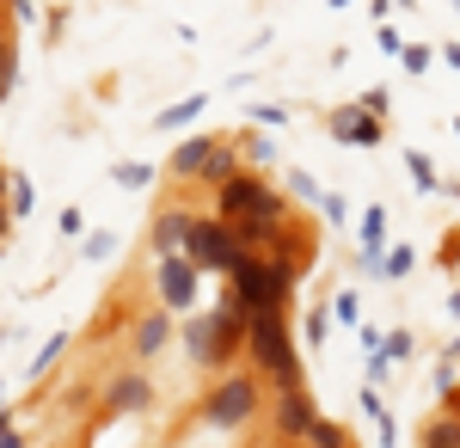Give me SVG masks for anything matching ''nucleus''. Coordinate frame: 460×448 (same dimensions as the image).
<instances>
[{
  "instance_id": "obj_9",
  "label": "nucleus",
  "mask_w": 460,
  "mask_h": 448,
  "mask_svg": "<svg viewBox=\"0 0 460 448\" xmlns=\"http://www.w3.org/2000/svg\"><path fill=\"white\" fill-rule=\"evenodd\" d=\"M166 338H172V319H166V308L136 319V356H160V350H166Z\"/></svg>"
},
{
  "instance_id": "obj_12",
  "label": "nucleus",
  "mask_w": 460,
  "mask_h": 448,
  "mask_svg": "<svg viewBox=\"0 0 460 448\" xmlns=\"http://www.w3.org/2000/svg\"><path fill=\"white\" fill-rule=\"evenodd\" d=\"M31 209H37L31 178H13V184H6V215H31Z\"/></svg>"
},
{
  "instance_id": "obj_17",
  "label": "nucleus",
  "mask_w": 460,
  "mask_h": 448,
  "mask_svg": "<svg viewBox=\"0 0 460 448\" xmlns=\"http://www.w3.org/2000/svg\"><path fill=\"white\" fill-rule=\"evenodd\" d=\"M147 178H154V173H147L142 160H123V166H117V184H129V191H142Z\"/></svg>"
},
{
  "instance_id": "obj_14",
  "label": "nucleus",
  "mask_w": 460,
  "mask_h": 448,
  "mask_svg": "<svg viewBox=\"0 0 460 448\" xmlns=\"http://www.w3.org/2000/svg\"><path fill=\"white\" fill-rule=\"evenodd\" d=\"M13 68H19V43L0 37V99H6V86H13Z\"/></svg>"
},
{
  "instance_id": "obj_18",
  "label": "nucleus",
  "mask_w": 460,
  "mask_h": 448,
  "mask_svg": "<svg viewBox=\"0 0 460 448\" xmlns=\"http://www.w3.org/2000/svg\"><path fill=\"white\" fill-rule=\"evenodd\" d=\"M0 448H25V436H19V424L0 412Z\"/></svg>"
},
{
  "instance_id": "obj_7",
  "label": "nucleus",
  "mask_w": 460,
  "mask_h": 448,
  "mask_svg": "<svg viewBox=\"0 0 460 448\" xmlns=\"http://www.w3.org/2000/svg\"><path fill=\"white\" fill-rule=\"evenodd\" d=\"M332 136L368 148V141H381V117H375L368 104H356V111H332Z\"/></svg>"
},
{
  "instance_id": "obj_19",
  "label": "nucleus",
  "mask_w": 460,
  "mask_h": 448,
  "mask_svg": "<svg viewBox=\"0 0 460 448\" xmlns=\"http://www.w3.org/2000/svg\"><path fill=\"white\" fill-rule=\"evenodd\" d=\"M111 246H117L111 234H93V240H86V258H111Z\"/></svg>"
},
{
  "instance_id": "obj_6",
  "label": "nucleus",
  "mask_w": 460,
  "mask_h": 448,
  "mask_svg": "<svg viewBox=\"0 0 460 448\" xmlns=\"http://www.w3.org/2000/svg\"><path fill=\"white\" fill-rule=\"evenodd\" d=\"M277 430H283V436H307V430H314V406H307L301 381H288L283 393H277Z\"/></svg>"
},
{
  "instance_id": "obj_8",
  "label": "nucleus",
  "mask_w": 460,
  "mask_h": 448,
  "mask_svg": "<svg viewBox=\"0 0 460 448\" xmlns=\"http://www.w3.org/2000/svg\"><path fill=\"white\" fill-rule=\"evenodd\" d=\"M105 406H111V412H147V406H154L147 375H117V381H111V393H105Z\"/></svg>"
},
{
  "instance_id": "obj_3",
  "label": "nucleus",
  "mask_w": 460,
  "mask_h": 448,
  "mask_svg": "<svg viewBox=\"0 0 460 448\" xmlns=\"http://www.w3.org/2000/svg\"><path fill=\"white\" fill-rule=\"evenodd\" d=\"M190 264L197 271H234V258H240V240H234V228L227 221H203L197 215V228H190Z\"/></svg>"
},
{
  "instance_id": "obj_13",
  "label": "nucleus",
  "mask_w": 460,
  "mask_h": 448,
  "mask_svg": "<svg viewBox=\"0 0 460 448\" xmlns=\"http://www.w3.org/2000/svg\"><path fill=\"white\" fill-rule=\"evenodd\" d=\"M381 234H387V215H381V209H368V215H362V240H368V258L381 252Z\"/></svg>"
},
{
  "instance_id": "obj_2",
  "label": "nucleus",
  "mask_w": 460,
  "mask_h": 448,
  "mask_svg": "<svg viewBox=\"0 0 460 448\" xmlns=\"http://www.w3.org/2000/svg\"><path fill=\"white\" fill-rule=\"evenodd\" d=\"M203 417H209V424H221V430H240V424H252V417H258V381H252V375L215 381L209 399H203Z\"/></svg>"
},
{
  "instance_id": "obj_1",
  "label": "nucleus",
  "mask_w": 460,
  "mask_h": 448,
  "mask_svg": "<svg viewBox=\"0 0 460 448\" xmlns=\"http://www.w3.org/2000/svg\"><path fill=\"white\" fill-rule=\"evenodd\" d=\"M246 350H252V363H258L264 375H277L283 387H288V381H301L295 345H288V332H283V308H258V313H246Z\"/></svg>"
},
{
  "instance_id": "obj_15",
  "label": "nucleus",
  "mask_w": 460,
  "mask_h": 448,
  "mask_svg": "<svg viewBox=\"0 0 460 448\" xmlns=\"http://www.w3.org/2000/svg\"><path fill=\"white\" fill-rule=\"evenodd\" d=\"M307 443H319V448H344L350 436H344L338 424H319V417H314V430H307Z\"/></svg>"
},
{
  "instance_id": "obj_20",
  "label": "nucleus",
  "mask_w": 460,
  "mask_h": 448,
  "mask_svg": "<svg viewBox=\"0 0 460 448\" xmlns=\"http://www.w3.org/2000/svg\"><path fill=\"white\" fill-rule=\"evenodd\" d=\"M62 345H68V338H49V345H43V356H37L31 369H49V363H56V356H62Z\"/></svg>"
},
{
  "instance_id": "obj_10",
  "label": "nucleus",
  "mask_w": 460,
  "mask_h": 448,
  "mask_svg": "<svg viewBox=\"0 0 460 448\" xmlns=\"http://www.w3.org/2000/svg\"><path fill=\"white\" fill-rule=\"evenodd\" d=\"M209 148H215V136H197V141H184V148H172V178H197L203 160H209Z\"/></svg>"
},
{
  "instance_id": "obj_4",
  "label": "nucleus",
  "mask_w": 460,
  "mask_h": 448,
  "mask_svg": "<svg viewBox=\"0 0 460 448\" xmlns=\"http://www.w3.org/2000/svg\"><path fill=\"white\" fill-rule=\"evenodd\" d=\"M190 301H197V264L178 258V252H166V258H160V308L184 313Z\"/></svg>"
},
{
  "instance_id": "obj_16",
  "label": "nucleus",
  "mask_w": 460,
  "mask_h": 448,
  "mask_svg": "<svg viewBox=\"0 0 460 448\" xmlns=\"http://www.w3.org/2000/svg\"><path fill=\"white\" fill-rule=\"evenodd\" d=\"M203 111V99H184V104H172V111H160V130H178L184 117H197Z\"/></svg>"
},
{
  "instance_id": "obj_5",
  "label": "nucleus",
  "mask_w": 460,
  "mask_h": 448,
  "mask_svg": "<svg viewBox=\"0 0 460 448\" xmlns=\"http://www.w3.org/2000/svg\"><path fill=\"white\" fill-rule=\"evenodd\" d=\"M190 228H197V215L184 203L160 209V215H154V252H160V258H166V252H184V246H190Z\"/></svg>"
},
{
  "instance_id": "obj_11",
  "label": "nucleus",
  "mask_w": 460,
  "mask_h": 448,
  "mask_svg": "<svg viewBox=\"0 0 460 448\" xmlns=\"http://www.w3.org/2000/svg\"><path fill=\"white\" fill-rule=\"evenodd\" d=\"M234 173H240V160H234V148H227V141L215 136V148H209V160H203V173H197V178H203V184H227Z\"/></svg>"
}]
</instances>
